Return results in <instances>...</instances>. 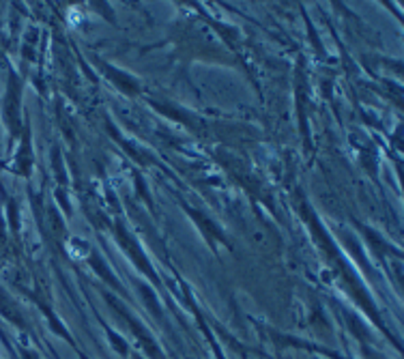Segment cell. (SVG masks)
Segmentation results:
<instances>
[{
	"label": "cell",
	"mask_w": 404,
	"mask_h": 359,
	"mask_svg": "<svg viewBox=\"0 0 404 359\" xmlns=\"http://www.w3.org/2000/svg\"><path fill=\"white\" fill-rule=\"evenodd\" d=\"M45 226H47V232L52 235L54 239H60L65 235V221L54 209H49L45 213Z\"/></svg>",
	"instance_id": "cell-1"
}]
</instances>
